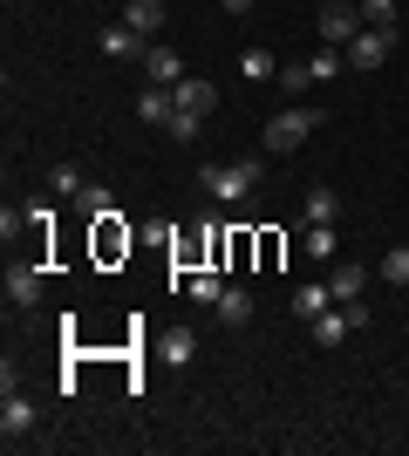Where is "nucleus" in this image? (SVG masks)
<instances>
[{
    "instance_id": "nucleus-24",
    "label": "nucleus",
    "mask_w": 409,
    "mask_h": 456,
    "mask_svg": "<svg viewBox=\"0 0 409 456\" xmlns=\"http://www.w3.org/2000/svg\"><path fill=\"white\" fill-rule=\"evenodd\" d=\"M375 280H389V286H409V246H389V259L375 266Z\"/></svg>"
},
{
    "instance_id": "nucleus-25",
    "label": "nucleus",
    "mask_w": 409,
    "mask_h": 456,
    "mask_svg": "<svg viewBox=\"0 0 409 456\" xmlns=\"http://www.w3.org/2000/svg\"><path fill=\"white\" fill-rule=\"evenodd\" d=\"M300 246H307V259H321V266H328V259H334V225H307V239H300Z\"/></svg>"
},
{
    "instance_id": "nucleus-16",
    "label": "nucleus",
    "mask_w": 409,
    "mask_h": 456,
    "mask_svg": "<svg viewBox=\"0 0 409 456\" xmlns=\"http://www.w3.org/2000/svg\"><path fill=\"white\" fill-rule=\"evenodd\" d=\"M136 116H143V123H171V116H177V89H157V82H151V89L136 95Z\"/></svg>"
},
{
    "instance_id": "nucleus-8",
    "label": "nucleus",
    "mask_w": 409,
    "mask_h": 456,
    "mask_svg": "<svg viewBox=\"0 0 409 456\" xmlns=\"http://www.w3.org/2000/svg\"><path fill=\"white\" fill-rule=\"evenodd\" d=\"M300 218H307V225H334V218H341V191H334V184H314L307 198H300Z\"/></svg>"
},
{
    "instance_id": "nucleus-13",
    "label": "nucleus",
    "mask_w": 409,
    "mask_h": 456,
    "mask_svg": "<svg viewBox=\"0 0 409 456\" xmlns=\"http://www.w3.org/2000/svg\"><path fill=\"white\" fill-rule=\"evenodd\" d=\"M41 286H48V280H41V266H14V273H7V306H35Z\"/></svg>"
},
{
    "instance_id": "nucleus-30",
    "label": "nucleus",
    "mask_w": 409,
    "mask_h": 456,
    "mask_svg": "<svg viewBox=\"0 0 409 456\" xmlns=\"http://www.w3.org/2000/svg\"><path fill=\"white\" fill-rule=\"evenodd\" d=\"M218 7H225V14H253L259 0H218Z\"/></svg>"
},
{
    "instance_id": "nucleus-15",
    "label": "nucleus",
    "mask_w": 409,
    "mask_h": 456,
    "mask_svg": "<svg viewBox=\"0 0 409 456\" xmlns=\"http://www.w3.org/2000/svg\"><path fill=\"white\" fill-rule=\"evenodd\" d=\"M369 280H375V273H369V266H348V259H341V266L328 273L334 300H362V293H369Z\"/></svg>"
},
{
    "instance_id": "nucleus-9",
    "label": "nucleus",
    "mask_w": 409,
    "mask_h": 456,
    "mask_svg": "<svg viewBox=\"0 0 409 456\" xmlns=\"http://www.w3.org/2000/svg\"><path fill=\"white\" fill-rule=\"evenodd\" d=\"M157 362H164V368H192L198 362V334H192V327H171V334L157 341Z\"/></svg>"
},
{
    "instance_id": "nucleus-17",
    "label": "nucleus",
    "mask_w": 409,
    "mask_h": 456,
    "mask_svg": "<svg viewBox=\"0 0 409 456\" xmlns=\"http://www.w3.org/2000/svg\"><path fill=\"white\" fill-rule=\"evenodd\" d=\"M184 293H192V306H218V300H225V280H218L212 266H198L192 280H184Z\"/></svg>"
},
{
    "instance_id": "nucleus-2",
    "label": "nucleus",
    "mask_w": 409,
    "mask_h": 456,
    "mask_svg": "<svg viewBox=\"0 0 409 456\" xmlns=\"http://www.w3.org/2000/svg\"><path fill=\"white\" fill-rule=\"evenodd\" d=\"M314 123H321V110H280V116L266 123V151H273V157L300 151V143L314 136Z\"/></svg>"
},
{
    "instance_id": "nucleus-12",
    "label": "nucleus",
    "mask_w": 409,
    "mask_h": 456,
    "mask_svg": "<svg viewBox=\"0 0 409 456\" xmlns=\"http://www.w3.org/2000/svg\"><path fill=\"white\" fill-rule=\"evenodd\" d=\"M177 110H192V116L218 110V82H205V76H184V82H177Z\"/></svg>"
},
{
    "instance_id": "nucleus-1",
    "label": "nucleus",
    "mask_w": 409,
    "mask_h": 456,
    "mask_svg": "<svg viewBox=\"0 0 409 456\" xmlns=\"http://www.w3.org/2000/svg\"><path fill=\"white\" fill-rule=\"evenodd\" d=\"M259 171H266L259 157H239V164H205V171H198V184H205V198H212V205H233V211H239V205L259 191Z\"/></svg>"
},
{
    "instance_id": "nucleus-3",
    "label": "nucleus",
    "mask_w": 409,
    "mask_h": 456,
    "mask_svg": "<svg viewBox=\"0 0 409 456\" xmlns=\"http://www.w3.org/2000/svg\"><path fill=\"white\" fill-rule=\"evenodd\" d=\"M355 35H362V7H348V0H328V7H321V41H328V48H348Z\"/></svg>"
},
{
    "instance_id": "nucleus-4",
    "label": "nucleus",
    "mask_w": 409,
    "mask_h": 456,
    "mask_svg": "<svg viewBox=\"0 0 409 456\" xmlns=\"http://www.w3.org/2000/svg\"><path fill=\"white\" fill-rule=\"evenodd\" d=\"M96 48H102V55H117V61H143V55H151V35H136L130 20H110V28L96 35Z\"/></svg>"
},
{
    "instance_id": "nucleus-5",
    "label": "nucleus",
    "mask_w": 409,
    "mask_h": 456,
    "mask_svg": "<svg viewBox=\"0 0 409 456\" xmlns=\"http://www.w3.org/2000/svg\"><path fill=\"white\" fill-rule=\"evenodd\" d=\"M389 48H396V35H382V28H362V35H355L341 55H348V69H382V61H389Z\"/></svg>"
},
{
    "instance_id": "nucleus-18",
    "label": "nucleus",
    "mask_w": 409,
    "mask_h": 456,
    "mask_svg": "<svg viewBox=\"0 0 409 456\" xmlns=\"http://www.w3.org/2000/svg\"><path fill=\"white\" fill-rule=\"evenodd\" d=\"M123 20H130L136 35H157L164 28V0H123Z\"/></svg>"
},
{
    "instance_id": "nucleus-22",
    "label": "nucleus",
    "mask_w": 409,
    "mask_h": 456,
    "mask_svg": "<svg viewBox=\"0 0 409 456\" xmlns=\"http://www.w3.org/2000/svg\"><path fill=\"white\" fill-rule=\"evenodd\" d=\"M89 184V177L76 171V164H55V171H48V191H55V198H69V205H76V191Z\"/></svg>"
},
{
    "instance_id": "nucleus-23",
    "label": "nucleus",
    "mask_w": 409,
    "mask_h": 456,
    "mask_svg": "<svg viewBox=\"0 0 409 456\" xmlns=\"http://www.w3.org/2000/svg\"><path fill=\"white\" fill-rule=\"evenodd\" d=\"M362 28H382V35H396V0H362Z\"/></svg>"
},
{
    "instance_id": "nucleus-11",
    "label": "nucleus",
    "mask_w": 409,
    "mask_h": 456,
    "mask_svg": "<svg viewBox=\"0 0 409 456\" xmlns=\"http://www.w3.org/2000/svg\"><path fill=\"white\" fill-rule=\"evenodd\" d=\"M28 429H35V402L7 388V402H0V436L14 443V436H28Z\"/></svg>"
},
{
    "instance_id": "nucleus-26",
    "label": "nucleus",
    "mask_w": 409,
    "mask_h": 456,
    "mask_svg": "<svg viewBox=\"0 0 409 456\" xmlns=\"http://www.w3.org/2000/svg\"><path fill=\"white\" fill-rule=\"evenodd\" d=\"M273 82H280L287 95H300V89H314V69H307V61H287V69H280Z\"/></svg>"
},
{
    "instance_id": "nucleus-20",
    "label": "nucleus",
    "mask_w": 409,
    "mask_h": 456,
    "mask_svg": "<svg viewBox=\"0 0 409 456\" xmlns=\"http://www.w3.org/2000/svg\"><path fill=\"white\" fill-rule=\"evenodd\" d=\"M218 321H225V327H246V321H253V293H246V286H225V300H218Z\"/></svg>"
},
{
    "instance_id": "nucleus-19",
    "label": "nucleus",
    "mask_w": 409,
    "mask_h": 456,
    "mask_svg": "<svg viewBox=\"0 0 409 456\" xmlns=\"http://www.w3.org/2000/svg\"><path fill=\"white\" fill-rule=\"evenodd\" d=\"M348 334H355V321H348V314H341V306H328V314L314 321V341H321V347H341V341H348Z\"/></svg>"
},
{
    "instance_id": "nucleus-7",
    "label": "nucleus",
    "mask_w": 409,
    "mask_h": 456,
    "mask_svg": "<svg viewBox=\"0 0 409 456\" xmlns=\"http://www.w3.org/2000/svg\"><path fill=\"white\" fill-rule=\"evenodd\" d=\"M136 246V232L123 225V211H110V218H96V259H117V252Z\"/></svg>"
},
{
    "instance_id": "nucleus-6",
    "label": "nucleus",
    "mask_w": 409,
    "mask_h": 456,
    "mask_svg": "<svg viewBox=\"0 0 409 456\" xmlns=\"http://www.w3.org/2000/svg\"><path fill=\"white\" fill-rule=\"evenodd\" d=\"M328 306H334V286L328 280H307V286H293V321H321V314H328Z\"/></svg>"
},
{
    "instance_id": "nucleus-14",
    "label": "nucleus",
    "mask_w": 409,
    "mask_h": 456,
    "mask_svg": "<svg viewBox=\"0 0 409 456\" xmlns=\"http://www.w3.org/2000/svg\"><path fill=\"white\" fill-rule=\"evenodd\" d=\"M110 211H117V191H110V184H82L76 191V218L96 225V218H110Z\"/></svg>"
},
{
    "instance_id": "nucleus-21",
    "label": "nucleus",
    "mask_w": 409,
    "mask_h": 456,
    "mask_svg": "<svg viewBox=\"0 0 409 456\" xmlns=\"http://www.w3.org/2000/svg\"><path fill=\"white\" fill-rule=\"evenodd\" d=\"M239 69H246V82H273V76H280V61H273L266 48H246V55H239Z\"/></svg>"
},
{
    "instance_id": "nucleus-27",
    "label": "nucleus",
    "mask_w": 409,
    "mask_h": 456,
    "mask_svg": "<svg viewBox=\"0 0 409 456\" xmlns=\"http://www.w3.org/2000/svg\"><path fill=\"white\" fill-rule=\"evenodd\" d=\"M341 61H348L341 48H321V55H314L307 69H314V82H334V76H341Z\"/></svg>"
},
{
    "instance_id": "nucleus-29",
    "label": "nucleus",
    "mask_w": 409,
    "mask_h": 456,
    "mask_svg": "<svg viewBox=\"0 0 409 456\" xmlns=\"http://www.w3.org/2000/svg\"><path fill=\"white\" fill-rule=\"evenodd\" d=\"M20 211H28V225H35V232H48V225H55V205H48V198H28Z\"/></svg>"
},
{
    "instance_id": "nucleus-28",
    "label": "nucleus",
    "mask_w": 409,
    "mask_h": 456,
    "mask_svg": "<svg viewBox=\"0 0 409 456\" xmlns=\"http://www.w3.org/2000/svg\"><path fill=\"white\" fill-rule=\"evenodd\" d=\"M198 123H205V116H192V110H177L171 123H164V130H171V143H198Z\"/></svg>"
},
{
    "instance_id": "nucleus-10",
    "label": "nucleus",
    "mask_w": 409,
    "mask_h": 456,
    "mask_svg": "<svg viewBox=\"0 0 409 456\" xmlns=\"http://www.w3.org/2000/svg\"><path fill=\"white\" fill-rule=\"evenodd\" d=\"M143 76H151L157 89H177V82H184V55H171V48H157V41H151V55H143Z\"/></svg>"
}]
</instances>
